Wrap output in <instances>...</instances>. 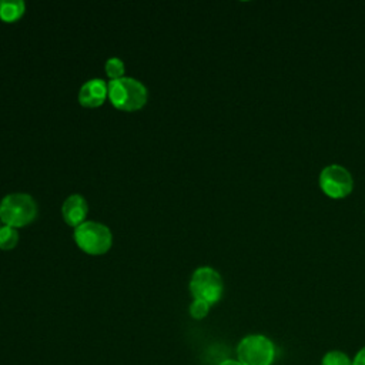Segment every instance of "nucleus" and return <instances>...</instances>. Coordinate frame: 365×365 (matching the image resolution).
<instances>
[{
	"instance_id": "8",
	"label": "nucleus",
	"mask_w": 365,
	"mask_h": 365,
	"mask_svg": "<svg viewBox=\"0 0 365 365\" xmlns=\"http://www.w3.org/2000/svg\"><path fill=\"white\" fill-rule=\"evenodd\" d=\"M87 211H88L87 201L80 194L68 195L61 205L63 220L66 221V224H68L70 227H74V228H77L80 224L84 222Z\"/></svg>"
},
{
	"instance_id": "2",
	"label": "nucleus",
	"mask_w": 365,
	"mask_h": 365,
	"mask_svg": "<svg viewBox=\"0 0 365 365\" xmlns=\"http://www.w3.org/2000/svg\"><path fill=\"white\" fill-rule=\"evenodd\" d=\"M37 217V204L26 192H13L0 201V221L14 228L24 227Z\"/></svg>"
},
{
	"instance_id": "14",
	"label": "nucleus",
	"mask_w": 365,
	"mask_h": 365,
	"mask_svg": "<svg viewBox=\"0 0 365 365\" xmlns=\"http://www.w3.org/2000/svg\"><path fill=\"white\" fill-rule=\"evenodd\" d=\"M352 365H365V346H362L354 356Z\"/></svg>"
},
{
	"instance_id": "7",
	"label": "nucleus",
	"mask_w": 365,
	"mask_h": 365,
	"mask_svg": "<svg viewBox=\"0 0 365 365\" xmlns=\"http://www.w3.org/2000/svg\"><path fill=\"white\" fill-rule=\"evenodd\" d=\"M108 97V84L101 78H91L86 81L78 91V103L83 107H100Z\"/></svg>"
},
{
	"instance_id": "6",
	"label": "nucleus",
	"mask_w": 365,
	"mask_h": 365,
	"mask_svg": "<svg viewBox=\"0 0 365 365\" xmlns=\"http://www.w3.org/2000/svg\"><path fill=\"white\" fill-rule=\"evenodd\" d=\"M319 187L329 198L339 200L351 194L354 188V180L345 167L331 164L322 168L319 174Z\"/></svg>"
},
{
	"instance_id": "4",
	"label": "nucleus",
	"mask_w": 365,
	"mask_h": 365,
	"mask_svg": "<svg viewBox=\"0 0 365 365\" xmlns=\"http://www.w3.org/2000/svg\"><path fill=\"white\" fill-rule=\"evenodd\" d=\"M237 356L242 365H271L275 358V345L265 335H247L237 346Z\"/></svg>"
},
{
	"instance_id": "11",
	"label": "nucleus",
	"mask_w": 365,
	"mask_h": 365,
	"mask_svg": "<svg viewBox=\"0 0 365 365\" xmlns=\"http://www.w3.org/2000/svg\"><path fill=\"white\" fill-rule=\"evenodd\" d=\"M106 74L110 80H118L124 77V63L117 57H111L106 61Z\"/></svg>"
},
{
	"instance_id": "15",
	"label": "nucleus",
	"mask_w": 365,
	"mask_h": 365,
	"mask_svg": "<svg viewBox=\"0 0 365 365\" xmlns=\"http://www.w3.org/2000/svg\"><path fill=\"white\" fill-rule=\"evenodd\" d=\"M220 365H242L240 361H235V359H225L222 362H220Z\"/></svg>"
},
{
	"instance_id": "9",
	"label": "nucleus",
	"mask_w": 365,
	"mask_h": 365,
	"mask_svg": "<svg viewBox=\"0 0 365 365\" xmlns=\"http://www.w3.org/2000/svg\"><path fill=\"white\" fill-rule=\"evenodd\" d=\"M26 10V4L21 0H0V19L6 23L19 20Z\"/></svg>"
},
{
	"instance_id": "1",
	"label": "nucleus",
	"mask_w": 365,
	"mask_h": 365,
	"mask_svg": "<svg viewBox=\"0 0 365 365\" xmlns=\"http://www.w3.org/2000/svg\"><path fill=\"white\" fill-rule=\"evenodd\" d=\"M147 97L145 86L133 77H121L108 81V100L118 110H140L147 103Z\"/></svg>"
},
{
	"instance_id": "3",
	"label": "nucleus",
	"mask_w": 365,
	"mask_h": 365,
	"mask_svg": "<svg viewBox=\"0 0 365 365\" xmlns=\"http://www.w3.org/2000/svg\"><path fill=\"white\" fill-rule=\"evenodd\" d=\"M76 244L90 255L106 254L113 244L110 228L97 221H84L74 230Z\"/></svg>"
},
{
	"instance_id": "13",
	"label": "nucleus",
	"mask_w": 365,
	"mask_h": 365,
	"mask_svg": "<svg viewBox=\"0 0 365 365\" xmlns=\"http://www.w3.org/2000/svg\"><path fill=\"white\" fill-rule=\"evenodd\" d=\"M210 304L202 301V299H194L188 308L190 311V315L194 318V319H202L207 317L208 311H210Z\"/></svg>"
},
{
	"instance_id": "10",
	"label": "nucleus",
	"mask_w": 365,
	"mask_h": 365,
	"mask_svg": "<svg viewBox=\"0 0 365 365\" xmlns=\"http://www.w3.org/2000/svg\"><path fill=\"white\" fill-rule=\"evenodd\" d=\"M19 242V232L17 228L10 225L0 227V250L9 251L13 250Z\"/></svg>"
},
{
	"instance_id": "5",
	"label": "nucleus",
	"mask_w": 365,
	"mask_h": 365,
	"mask_svg": "<svg viewBox=\"0 0 365 365\" xmlns=\"http://www.w3.org/2000/svg\"><path fill=\"white\" fill-rule=\"evenodd\" d=\"M222 291V278L214 268L200 267L192 272L190 279V292L194 299H202L212 305L221 299Z\"/></svg>"
},
{
	"instance_id": "12",
	"label": "nucleus",
	"mask_w": 365,
	"mask_h": 365,
	"mask_svg": "<svg viewBox=\"0 0 365 365\" xmlns=\"http://www.w3.org/2000/svg\"><path fill=\"white\" fill-rule=\"evenodd\" d=\"M321 365H352V361L341 351H329L324 355Z\"/></svg>"
}]
</instances>
